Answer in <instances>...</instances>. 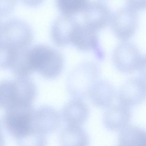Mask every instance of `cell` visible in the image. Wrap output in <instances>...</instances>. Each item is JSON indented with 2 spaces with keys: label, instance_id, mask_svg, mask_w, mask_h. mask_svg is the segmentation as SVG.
<instances>
[{
  "label": "cell",
  "instance_id": "6da1fadb",
  "mask_svg": "<svg viewBox=\"0 0 146 146\" xmlns=\"http://www.w3.org/2000/svg\"><path fill=\"white\" fill-rule=\"evenodd\" d=\"M100 73V66L94 61L86 60L77 65L67 78L66 87L70 94L82 100L88 97Z\"/></svg>",
  "mask_w": 146,
  "mask_h": 146
},
{
  "label": "cell",
  "instance_id": "7a4b0ae2",
  "mask_svg": "<svg viewBox=\"0 0 146 146\" xmlns=\"http://www.w3.org/2000/svg\"><path fill=\"white\" fill-rule=\"evenodd\" d=\"M29 58L34 71L38 72L47 79L58 76L64 68V56L54 48L38 44L29 50Z\"/></svg>",
  "mask_w": 146,
  "mask_h": 146
},
{
  "label": "cell",
  "instance_id": "3957f363",
  "mask_svg": "<svg viewBox=\"0 0 146 146\" xmlns=\"http://www.w3.org/2000/svg\"><path fill=\"white\" fill-rule=\"evenodd\" d=\"M113 65L120 72H135L145 73L146 57L138 47L132 42L124 41L118 44L112 54Z\"/></svg>",
  "mask_w": 146,
  "mask_h": 146
},
{
  "label": "cell",
  "instance_id": "277c9868",
  "mask_svg": "<svg viewBox=\"0 0 146 146\" xmlns=\"http://www.w3.org/2000/svg\"><path fill=\"white\" fill-rule=\"evenodd\" d=\"M6 111L5 126L16 139L24 136L32 130L35 112L32 104H15Z\"/></svg>",
  "mask_w": 146,
  "mask_h": 146
},
{
  "label": "cell",
  "instance_id": "5b68a950",
  "mask_svg": "<svg viewBox=\"0 0 146 146\" xmlns=\"http://www.w3.org/2000/svg\"><path fill=\"white\" fill-rule=\"evenodd\" d=\"M30 25L19 19H11L2 25L0 41L16 48H29L34 39Z\"/></svg>",
  "mask_w": 146,
  "mask_h": 146
},
{
  "label": "cell",
  "instance_id": "8992f818",
  "mask_svg": "<svg viewBox=\"0 0 146 146\" xmlns=\"http://www.w3.org/2000/svg\"><path fill=\"white\" fill-rule=\"evenodd\" d=\"M137 12L126 4L112 13L109 24L117 38L124 41L134 35L138 25Z\"/></svg>",
  "mask_w": 146,
  "mask_h": 146
},
{
  "label": "cell",
  "instance_id": "52a82bcc",
  "mask_svg": "<svg viewBox=\"0 0 146 146\" xmlns=\"http://www.w3.org/2000/svg\"><path fill=\"white\" fill-rule=\"evenodd\" d=\"M70 45L80 51H94L99 59L103 58L97 32L77 20L71 34Z\"/></svg>",
  "mask_w": 146,
  "mask_h": 146
},
{
  "label": "cell",
  "instance_id": "ba28073f",
  "mask_svg": "<svg viewBox=\"0 0 146 146\" xmlns=\"http://www.w3.org/2000/svg\"><path fill=\"white\" fill-rule=\"evenodd\" d=\"M146 97L145 74L132 77L119 88L118 98L120 104L130 107L141 104Z\"/></svg>",
  "mask_w": 146,
  "mask_h": 146
},
{
  "label": "cell",
  "instance_id": "9c48e42d",
  "mask_svg": "<svg viewBox=\"0 0 146 146\" xmlns=\"http://www.w3.org/2000/svg\"><path fill=\"white\" fill-rule=\"evenodd\" d=\"M111 14L109 6L104 1H89L83 13L82 22L90 29L98 32L109 24Z\"/></svg>",
  "mask_w": 146,
  "mask_h": 146
},
{
  "label": "cell",
  "instance_id": "30bf717a",
  "mask_svg": "<svg viewBox=\"0 0 146 146\" xmlns=\"http://www.w3.org/2000/svg\"><path fill=\"white\" fill-rule=\"evenodd\" d=\"M61 117L52 107L43 106L35 110L33 129L43 135L52 133L60 127Z\"/></svg>",
  "mask_w": 146,
  "mask_h": 146
},
{
  "label": "cell",
  "instance_id": "8fae6325",
  "mask_svg": "<svg viewBox=\"0 0 146 146\" xmlns=\"http://www.w3.org/2000/svg\"><path fill=\"white\" fill-rule=\"evenodd\" d=\"M132 117L130 108L122 104L111 106L103 116L105 127L109 130L119 131L129 125Z\"/></svg>",
  "mask_w": 146,
  "mask_h": 146
},
{
  "label": "cell",
  "instance_id": "7c38bea8",
  "mask_svg": "<svg viewBox=\"0 0 146 146\" xmlns=\"http://www.w3.org/2000/svg\"><path fill=\"white\" fill-rule=\"evenodd\" d=\"M61 115L67 125L82 126L88 118L89 110L82 100L73 98L64 106Z\"/></svg>",
  "mask_w": 146,
  "mask_h": 146
},
{
  "label": "cell",
  "instance_id": "4fadbf2b",
  "mask_svg": "<svg viewBox=\"0 0 146 146\" xmlns=\"http://www.w3.org/2000/svg\"><path fill=\"white\" fill-rule=\"evenodd\" d=\"M116 96L113 85L107 80H98L91 88L89 97L92 103L100 108L111 106Z\"/></svg>",
  "mask_w": 146,
  "mask_h": 146
},
{
  "label": "cell",
  "instance_id": "5bb4252c",
  "mask_svg": "<svg viewBox=\"0 0 146 146\" xmlns=\"http://www.w3.org/2000/svg\"><path fill=\"white\" fill-rule=\"evenodd\" d=\"M77 19L60 15L52 24L51 36L53 42L58 46L70 45L71 34Z\"/></svg>",
  "mask_w": 146,
  "mask_h": 146
},
{
  "label": "cell",
  "instance_id": "9a60e30c",
  "mask_svg": "<svg viewBox=\"0 0 146 146\" xmlns=\"http://www.w3.org/2000/svg\"><path fill=\"white\" fill-rule=\"evenodd\" d=\"M13 81L14 105L32 104L37 94V88L34 81L28 77H17Z\"/></svg>",
  "mask_w": 146,
  "mask_h": 146
},
{
  "label": "cell",
  "instance_id": "2e32d148",
  "mask_svg": "<svg viewBox=\"0 0 146 146\" xmlns=\"http://www.w3.org/2000/svg\"><path fill=\"white\" fill-rule=\"evenodd\" d=\"M61 146H89L88 135L82 126L67 125L59 137Z\"/></svg>",
  "mask_w": 146,
  "mask_h": 146
},
{
  "label": "cell",
  "instance_id": "e0dca14e",
  "mask_svg": "<svg viewBox=\"0 0 146 146\" xmlns=\"http://www.w3.org/2000/svg\"><path fill=\"white\" fill-rule=\"evenodd\" d=\"M29 48H19L16 50L10 66V70L17 77H28L34 69L29 58Z\"/></svg>",
  "mask_w": 146,
  "mask_h": 146
},
{
  "label": "cell",
  "instance_id": "ac0fdd59",
  "mask_svg": "<svg viewBox=\"0 0 146 146\" xmlns=\"http://www.w3.org/2000/svg\"><path fill=\"white\" fill-rule=\"evenodd\" d=\"M146 135L142 128L128 125L119 132V146H146Z\"/></svg>",
  "mask_w": 146,
  "mask_h": 146
},
{
  "label": "cell",
  "instance_id": "d6986e66",
  "mask_svg": "<svg viewBox=\"0 0 146 146\" xmlns=\"http://www.w3.org/2000/svg\"><path fill=\"white\" fill-rule=\"evenodd\" d=\"M89 1L84 0H57L56 5L61 15L76 17L82 14Z\"/></svg>",
  "mask_w": 146,
  "mask_h": 146
},
{
  "label": "cell",
  "instance_id": "ffe728a7",
  "mask_svg": "<svg viewBox=\"0 0 146 146\" xmlns=\"http://www.w3.org/2000/svg\"><path fill=\"white\" fill-rule=\"evenodd\" d=\"M14 104L13 79L0 81V108L7 110Z\"/></svg>",
  "mask_w": 146,
  "mask_h": 146
},
{
  "label": "cell",
  "instance_id": "44dd1931",
  "mask_svg": "<svg viewBox=\"0 0 146 146\" xmlns=\"http://www.w3.org/2000/svg\"><path fill=\"white\" fill-rule=\"evenodd\" d=\"M18 146H46V135L32 129L24 136L17 139Z\"/></svg>",
  "mask_w": 146,
  "mask_h": 146
},
{
  "label": "cell",
  "instance_id": "7402d4cb",
  "mask_svg": "<svg viewBox=\"0 0 146 146\" xmlns=\"http://www.w3.org/2000/svg\"><path fill=\"white\" fill-rule=\"evenodd\" d=\"M17 49L0 41V69L9 68Z\"/></svg>",
  "mask_w": 146,
  "mask_h": 146
},
{
  "label": "cell",
  "instance_id": "603a6c76",
  "mask_svg": "<svg viewBox=\"0 0 146 146\" xmlns=\"http://www.w3.org/2000/svg\"><path fill=\"white\" fill-rule=\"evenodd\" d=\"M15 1H0V16H5L11 13L15 7Z\"/></svg>",
  "mask_w": 146,
  "mask_h": 146
},
{
  "label": "cell",
  "instance_id": "cb8c5ba5",
  "mask_svg": "<svg viewBox=\"0 0 146 146\" xmlns=\"http://www.w3.org/2000/svg\"><path fill=\"white\" fill-rule=\"evenodd\" d=\"M126 4L138 11L145 8L146 1H128Z\"/></svg>",
  "mask_w": 146,
  "mask_h": 146
},
{
  "label": "cell",
  "instance_id": "d4e9b609",
  "mask_svg": "<svg viewBox=\"0 0 146 146\" xmlns=\"http://www.w3.org/2000/svg\"><path fill=\"white\" fill-rule=\"evenodd\" d=\"M1 124L0 123V146H5V138L1 131Z\"/></svg>",
  "mask_w": 146,
  "mask_h": 146
},
{
  "label": "cell",
  "instance_id": "484cf974",
  "mask_svg": "<svg viewBox=\"0 0 146 146\" xmlns=\"http://www.w3.org/2000/svg\"><path fill=\"white\" fill-rule=\"evenodd\" d=\"M2 25L1 24V22L0 21V36H1V28H2Z\"/></svg>",
  "mask_w": 146,
  "mask_h": 146
}]
</instances>
